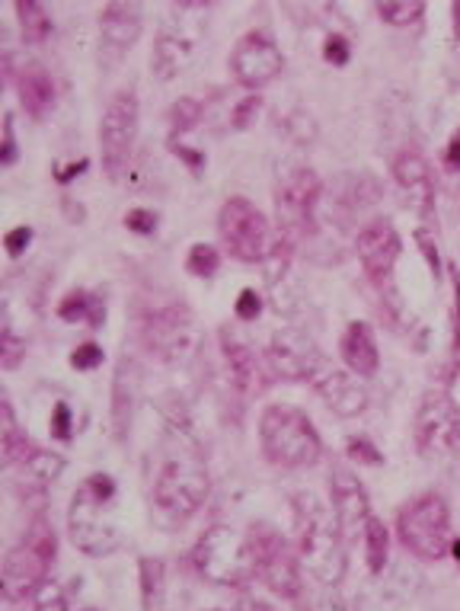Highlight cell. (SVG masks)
Instances as JSON below:
<instances>
[{
	"instance_id": "603a6c76",
	"label": "cell",
	"mask_w": 460,
	"mask_h": 611,
	"mask_svg": "<svg viewBox=\"0 0 460 611\" xmlns=\"http://www.w3.org/2000/svg\"><path fill=\"white\" fill-rule=\"evenodd\" d=\"M342 362L349 365V372L358 378H371L381 365V352H377V340H374V330L365 324V320H355V324L345 327L342 333Z\"/></svg>"
},
{
	"instance_id": "7dc6e473",
	"label": "cell",
	"mask_w": 460,
	"mask_h": 611,
	"mask_svg": "<svg viewBox=\"0 0 460 611\" xmlns=\"http://www.w3.org/2000/svg\"><path fill=\"white\" fill-rule=\"evenodd\" d=\"M419 244H422L425 260H429V266H432V272H435V279H438V250H435V244H429V237H425L422 231H419Z\"/></svg>"
},
{
	"instance_id": "7402d4cb",
	"label": "cell",
	"mask_w": 460,
	"mask_h": 611,
	"mask_svg": "<svg viewBox=\"0 0 460 611\" xmlns=\"http://www.w3.org/2000/svg\"><path fill=\"white\" fill-rule=\"evenodd\" d=\"M393 180H397L403 199L413 205L419 218H432L435 212V176L425 157L416 151H403L393 160Z\"/></svg>"
},
{
	"instance_id": "f546056e",
	"label": "cell",
	"mask_w": 460,
	"mask_h": 611,
	"mask_svg": "<svg viewBox=\"0 0 460 611\" xmlns=\"http://www.w3.org/2000/svg\"><path fill=\"white\" fill-rule=\"evenodd\" d=\"M422 13H425V4H419V0H387V4H377V16L397 29L419 23Z\"/></svg>"
},
{
	"instance_id": "5bb4252c",
	"label": "cell",
	"mask_w": 460,
	"mask_h": 611,
	"mask_svg": "<svg viewBox=\"0 0 460 611\" xmlns=\"http://www.w3.org/2000/svg\"><path fill=\"white\" fill-rule=\"evenodd\" d=\"M230 71H234L240 87L259 90L285 71V58L278 52L275 39L256 29V32H246L234 45V52H230Z\"/></svg>"
},
{
	"instance_id": "4316f807",
	"label": "cell",
	"mask_w": 460,
	"mask_h": 611,
	"mask_svg": "<svg viewBox=\"0 0 460 611\" xmlns=\"http://www.w3.org/2000/svg\"><path fill=\"white\" fill-rule=\"evenodd\" d=\"M13 10L20 16V32L26 45H42L52 36V16H48L39 0H16Z\"/></svg>"
},
{
	"instance_id": "7a4b0ae2",
	"label": "cell",
	"mask_w": 460,
	"mask_h": 611,
	"mask_svg": "<svg viewBox=\"0 0 460 611\" xmlns=\"http://www.w3.org/2000/svg\"><path fill=\"white\" fill-rule=\"evenodd\" d=\"M115 506V480L109 474H90L71 500L68 512V532L77 551L90 557H106L119 551L122 535L119 525L112 522Z\"/></svg>"
},
{
	"instance_id": "d590c367",
	"label": "cell",
	"mask_w": 460,
	"mask_h": 611,
	"mask_svg": "<svg viewBox=\"0 0 460 611\" xmlns=\"http://www.w3.org/2000/svg\"><path fill=\"white\" fill-rule=\"evenodd\" d=\"M125 228H131L135 234H154L157 231V215L147 212V208H131L125 215Z\"/></svg>"
},
{
	"instance_id": "b9f144b4",
	"label": "cell",
	"mask_w": 460,
	"mask_h": 611,
	"mask_svg": "<svg viewBox=\"0 0 460 611\" xmlns=\"http://www.w3.org/2000/svg\"><path fill=\"white\" fill-rule=\"evenodd\" d=\"M16 160V138H13V116H4V148H0V164L10 167Z\"/></svg>"
},
{
	"instance_id": "7bdbcfd3",
	"label": "cell",
	"mask_w": 460,
	"mask_h": 611,
	"mask_svg": "<svg viewBox=\"0 0 460 611\" xmlns=\"http://www.w3.org/2000/svg\"><path fill=\"white\" fill-rule=\"evenodd\" d=\"M29 240H32V231L29 228H13L7 237H4V247L10 256H20L26 247H29Z\"/></svg>"
},
{
	"instance_id": "836d02e7",
	"label": "cell",
	"mask_w": 460,
	"mask_h": 611,
	"mask_svg": "<svg viewBox=\"0 0 460 611\" xmlns=\"http://www.w3.org/2000/svg\"><path fill=\"white\" fill-rule=\"evenodd\" d=\"M199 119H202V103L192 100V96H183V100L173 103V109H170L173 132H192V128L199 125Z\"/></svg>"
},
{
	"instance_id": "74e56055",
	"label": "cell",
	"mask_w": 460,
	"mask_h": 611,
	"mask_svg": "<svg viewBox=\"0 0 460 611\" xmlns=\"http://www.w3.org/2000/svg\"><path fill=\"white\" fill-rule=\"evenodd\" d=\"M345 452H349L361 464H381L384 461L381 452H377V448L368 439H349V442H345Z\"/></svg>"
},
{
	"instance_id": "e0dca14e",
	"label": "cell",
	"mask_w": 460,
	"mask_h": 611,
	"mask_svg": "<svg viewBox=\"0 0 460 611\" xmlns=\"http://www.w3.org/2000/svg\"><path fill=\"white\" fill-rule=\"evenodd\" d=\"M307 381H310V388L323 397V404L330 407L336 416H342V420H352V416H358L368 407V391L326 356L317 362L314 375H310Z\"/></svg>"
},
{
	"instance_id": "e575fe53",
	"label": "cell",
	"mask_w": 460,
	"mask_h": 611,
	"mask_svg": "<svg viewBox=\"0 0 460 611\" xmlns=\"http://www.w3.org/2000/svg\"><path fill=\"white\" fill-rule=\"evenodd\" d=\"M23 356H26V343L10 327H4V333H0V365H4L7 372H13V368L23 362Z\"/></svg>"
},
{
	"instance_id": "3957f363",
	"label": "cell",
	"mask_w": 460,
	"mask_h": 611,
	"mask_svg": "<svg viewBox=\"0 0 460 611\" xmlns=\"http://www.w3.org/2000/svg\"><path fill=\"white\" fill-rule=\"evenodd\" d=\"M259 442L266 458L282 468H310L323 455V442L310 416L291 404H272L262 410Z\"/></svg>"
},
{
	"instance_id": "4fadbf2b",
	"label": "cell",
	"mask_w": 460,
	"mask_h": 611,
	"mask_svg": "<svg viewBox=\"0 0 460 611\" xmlns=\"http://www.w3.org/2000/svg\"><path fill=\"white\" fill-rule=\"evenodd\" d=\"M141 340L144 346L157 352L163 359H186L189 352L195 349V320L192 314L183 308V304H160V308H147L141 317Z\"/></svg>"
},
{
	"instance_id": "6da1fadb",
	"label": "cell",
	"mask_w": 460,
	"mask_h": 611,
	"mask_svg": "<svg viewBox=\"0 0 460 611\" xmlns=\"http://www.w3.org/2000/svg\"><path fill=\"white\" fill-rule=\"evenodd\" d=\"M294 541L298 557L323 586H339L345 576V535L330 506L320 503L314 493L294 496Z\"/></svg>"
},
{
	"instance_id": "277c9868",
	"label": "cell",
	"mask_w": 460,
	"mask_h": 611,
	"mask_svg": "<svg viewBox=\"0 0 460 611\" xmlns=\"http://www.w3.org/2000/svg\"><path fill=\"white\" fill-rule=\"evenodd\" d=\"M192 564L208 583L243 589L253 583L256 576V557L250 535H240L230 525H211L199 538L192 551Z\"/></svg>"
},
{
	"instance_id": "83f0119b",
	"label": "cell",
	"mask_w": 460,
	"mask_h": 611,
	"mask_svg": "<svg viewBox=\"0 0 460 611\" xmlns=\"http://www.w3.org/2000/svg\"><path fill=\"white\" fill-rule=\"evenodd\" d=\"M138 576H141V605H144V611H160L163 583H167V570H163V560H157V557H141Z\"/></svg>"
},
{
	"instance_id": "1f68e13d",
	"label": "cell",
	"mask_w": 460,
	"mask_h": 611,
	"mask_svg": "<svg viewBox=\"0 0 460 611\" xmlns=\"http://www.w3.org/2000/svg\"><path fill=\"white\" fill-rule=\"evenodd\" d=\"M451 285H454V311H451V365H448V378L460 372V269L451 266Z\"/></svg>"
},
{
	"instance_id": "8d00e7d4",
	"label": "cell",
	"mask_w": 460,
	"mask_h": 611,
	"mask_svg": "<svg viewBox=\"0 0 460 611\" xmlns=\"http://www.w3.org/2000/svg\"><path fill=\"white\" fill-rule=\"evenodd\" d=\"M100 362H103V349L96 346V343L77 346V349H74V356H71V365L80 368V372H90V368H96Z\"/></svg>"
},
{
	"instance_id": "ee69618b",
	"label": "cell",
	"mask_w": 460,
	"mask_h": 611,
	"mask_svg": "<svg viewBox=\"0 0 460 611\" xmlns=\"http://www.w3.org/2000/svg\"><path fill=\"white\" fill-rule=\"evenodd\" d=\"M256 112H259V96H246V100L234 109V116H230V119H234L237 128H246V125H250V119L256 116Z\"/></svg>"
},
{
	"instance_id": "f1b7e54d",
	"label": "cell",
	"mask_w": 460,
	"mask_h": 611,
	"mask_svg": "<svg viewBox=\"0 0 460 611\" xmlns=\"http://www.w3.org/2000/svg\"><path fill=\"white\" fill-rule=\"evenodd\" d=\"M365 551H368V567L371 573H381L387 567V557H390V535L381 519H368L365 525Z\"/></svg>"
},
{
	"instance_id": "f907efd6",
	"label": "cell",
	"mask_w": 460,
	"mask_h": 611,
	"mask_svg": "<svg viewBox=\"0 0 460 611\" xmlns=\"http://www.w3.org/2000/svg\"><path fill=\"white\" fill-rule=\"evenodd\" d=\"M451 551H454V557L460 560V541H454V544H451Z\"/></svg>"
},
{
	"instance_id": "8fae6325",
	"label": "cell",
	"mask_w": 460,
	"mask_h": 611,
	"mask_svg": "<svg viewBox=\"0 0 460 611\" xmlns=\"http://www.w3.org/2000/svg\"><path fill=\"white\" fill-rule=\"evenodd\" d=\"M278 224L282 237H307L317 228V205H320V176L310 167H291L278 176L275 186Z\"/></svg>"
},
{
	"instance_id": "f6af8a7d",
	"label": "cell",
	"mask_w": 460,
	"mask_h": 611,
	"mask_svg": "<svg viewBox=\"0 0 460 611\" xmlns=\"http://www.w3.org/2000/svg\"><path fill=\"white\" fill-rule=\"evenodd\" d=\"M52 432H55V439H68L71 436V410L58 404L55 413H52Z\"/></svg>"
},
{
	"instance_id": "5b68a950",
	"label": "cell",
	"mask_w": 460,
	"mask_h": 611,
	"mask_svg": "<svg viewBox=\"0 0 460 611\" xmlns=\"http://www.w3.org/2000/svg\"><path fill=\"white\" fill-rule=\"evenodd\" d=\"M58 554V538L55 528L45 519H36L29 525V532L20 544H13L4 557V567H0V586H4V596L10 602H20L42 592L45 576L55 564Z\"/></svg>"
},
{
	"instance_id": "d6a6232c",
	"label": "cell",
	"mask_w": 460,
	"mask_h": 611,
	"mask_svg": "<svg viewBox=\"0 0 460 611\" xmlns=\"http://www.w3.org/2000/svg\"><path fill=\"white\" fill-rule=\"evenodd\" d=\"M90 311H93L96 317H103V314H100V304H96L87 292H71L68 298H64V301L58 304L61 320H71V324H77V320H84Z\"/></svg>"
},
{
	"instance_id": "52a82bcc",
	"label": "cell",
	"mask_w": 460,
	"mask_h": 611,
	"mask_svg": "<svg viewBox=\"0 0 460 611\" xmlns=\"http://www.w3.org/2000/svg\"><path fill=\"white\" fill-rule=\"evenodd\" d=\"M397 535L400 544L416 554L425 564L445 560L451 551V509L441 493H419L416 500H409L400 509L397 519Z\"/></svg>"
},
{
	"instance_id": "60d3db41",
	"label": "cell",
	"mask_w": 460,
	"mask_h": 611,
	"mask_svg": "<svg viewBox=\"0 0 460 611\" xmlns=\"http://www.w3.org/2000/svg\"><path fill=\"white\" fill-rule=\"evenodd\" d=\"M323 58L336 64V68H342V64L349 61V42H345L342 36H330L326 39V48H323Z\"/></svg>"
},
{
	"instance_id": "9c48e42d",
	"label": "cell",
	"mask_w": 460,
	"mask_h": 611,
	"mask_svg": "<svg viewBox=\"0 0 460 611\" xmlns=\"http://www.w3.org/2000/svg\"><path fill=\"white\" fill-rule=\"evenodd\" d=\"M218 234L230 256H237L240 263H266L272 253V237H269V221L259 208L234 196L227 199L221 215H218Z\"/></svg>"
},
{
	"instance_id": "ffe728a7",
	"label": "cell",
	"mask_w": 460,
	"mask_h": 611,
	"mask_svg": "<svg viewBox=\"0 0 460 611\" xmlns=\"http://www.w3.org/2000/svg\"><path fill=\"white\" fill-rule=\"evenodd\" d=\"M330 500H333V516L342 528L345 541L355 538L358 532L365 535V525L371 519V503H368L365 487H361L349 471H342V468L330 471Z\"/></svg>"
},
{
	"instance_id": "9a60e30c",
	"label": "cell",
	"mask_w": 460,
	"mask_h": 611,
	"mask_svg": "<svg viewBox=\"0 0 460 611\" xmlns=\"http://www.w3.org/2000/svg\"><path fill=\"white\" fill-rule=\"evenodd\" d=\"M144 29V13L141 4H131V0H112L103 7L100 16V64L106 71H112L119 64L131 45L141 39Z\"/></svg>"
},
{
	"instance_id": "cb8c5ba5",
	"label": "cell",
	"mask_w": 460,
	"mask_h": 611,
	"mask_svg": "<svg viewBox=\"0 0 460 611\" xmlns=\"http://www.w3.org/2000/svg\"><path fill=\"white\" fill-rule=\"evenodd\" d=\"M13 84H16V93H20V103L29 116L42 119L48 109L55 103V84L52 77H48L45 68L39 64H23L20 74H13Z\"/></svg>"
},
{
	"instance_id": "ba28073f",
	"label": "cell",
	"mask_w": 460,
	"mask_h": 611,
	"mask_svg": "<svg viewBox=\"0 0 460 611\" xmlns=\"http://www.w3.org/2000/svg\"><path fill=\"white\" fill-rule=\"evenodd\" d=\"M250 544H253L259 580L266 583L275 596L298 602L304 596V580H301V557L291 551V544L266 522L250 528Z\"/></svg>"
},
{
	"instance_id": "7c38bea8",
	"label": "cell",
	"mask_w": 460,
	"mask_h": 611,
	"mask_svg": "<svg viewBox=\"0 0 460 611\" xmlns=\"http://www.w3.org/2000/svg\"><path fill=\"white\" fill-rule=\"evenodd\" d=\"M138 96L131 90H119L109 100L103 122H100V148H103V170L119 180L128 167L131 148H135L138 138Z\"/></svg>"
},
{
	"instance_id": "f35d334b",
	"label": "cell",
	"mask_w": 460,
	"mask_h": 611,
	"mask_svg": "<svg viewBox=\"0 0 460 611\" xmlns=\"http://www.w3.org/2000/svg\"><path fill=\"white\" fill-rule=\"evenodd\" d=\"M36 611H68V599H64V592L58 586H42Z\"/></svg>"
},
{
	"instance_id": "44dd1931",
	"label": "cell",
	"mask_w": 460,
	"mask_h": 611,
	"mask_svg": "<svg viewBox=\"0 0 460 611\" xmlns=\"http://www.w3.org/2000/svg\"><path fill=\"white\" fill-rule=\"evenodd\" d=\"M199 26H179L173 20H167V26L160 29L154 55H151V68L160 80H173L183 74L189 64L195 61V52H199Z\"/></svg>"
},
{
	"instance_id": "ab89813d",
	"label": "cell",
	"mask_w": 460,
	"mask_h": 611,
	"mask_svg": "<svg viewBox=\"0 0 460 611\" xmlns=\"http://www.w3.org/2000/svg\"><path fill=\"white\" fill-rule=\"evenodd\" d=\"M259 311H262L259 295L253 292V288H243L240 298H237V317H240V320H256Z\"/></svg>"
},
{
	"instance_id": "816d5d0a",
	"label": "cell",
	"mask_w": 460,
	"mask_h": 611,
	"mask_svg": "<svg viewBox=\"0 0 460 611\" xmlns=\"http://www.w3.org/2000/svg\"><path fill=\"white\" fill-rule=\"evenodd\" d=\"M84 611H100V608H84Z\"/></svg>"
},
{
	"instance_id": "bcb514c9",
	"label": "cell",
	"mask_w": 460,
	"mask_h": 611,
	"mask_svg": "<svg viewBox=\"0 0 460 611\" xmlns=\"http://www.w3.org/2000/svg\"><path fill=\"white\" fill-rule=\"evenodd\" d=\"M445 164H448V170H460V132H457V135L451 138V144H448Z\"/></svg>"
},
{
	"instance_id": "c3c4849f",
	"label": "cell",
	"mask_w": 460,
	"mask_h": 611,
	"mask_svg": "<svg viewBox=\"0 0 460 611\" xmlns=\"http://www.w3.org/2000/svg\"><path fill=\"white\" fill-rule=\"evenodd\" d=\"M80 170H87V160H80V164H71L68 170H61L58 180H61V183H68V180H74V176H77Z\"/></svg>"
},
{
	"instance_id": "681fc988",
	"label": "cell",
	"mask_w": 460,
	"mask_h": 611,
	"mask_svg": "<svg viewBox=\"0 0 460 611\" xmlns=\"http://www.w3.org/2000/svg\"><path fill=\"white\" fill-rule=\"evenodd\" d=\"M454 32L460 36V4H454Z\"/></svg>"
},
{
	"instance_id": "d4e9b609",
	"label": "cell",
	"mask_w": 460,
	"mask_h": 611,
	"mask_svg": "<svg viewBox=\"0 0 460 611\" xmlns=\"http://www.w3.org/2000/svg\"><path fill=\"white\" fill-rule=\"evenodd\" d=\"M0 452H4V464L7 468H26V464L36 458L42 448H36L29 439H26V432H20V426H16L13 420V407H10V400L4 397L0 400Z\"/></svg>"
},
{
	"instance_id": "4dcf8cb0",
	"label": "cell",
	"mask_w": 460,
	"mask_h": 611,
	"mask_svg": "<svg viewBox=\"0 0 460 611\" xmlns=\"http://www.w3.org/2000/svg\"><path fill=\"white\" fill-rule=\"evenodd\" d=\"M221 266V253L215 247H208V244H195L189 250V260H186V269L192 272V276H199V279H211L218 272Z\"/></svg>"
},
{
	"instance_id": "ac0fdd59",
	"label": "cell",
	"mask_w": 460,
	"mask_h": 611,
	"mask_svg": "<svg viewBox=\"0 0 460 611\" xmlns=\"http://www.w3.org/2000/svg\"><path fill=\"white\" fill-rule=\"evenodd\" d=\"M266 359H269L272 375L285 378V381H307L314 375L317 362L323 359V352L301 330H282L272 336Z\"/></svg>"
},
{
	"instance_id": "2e32d148",
	"label": "cell",
	"mask_w": 460,
	"mask_h": 611,
	"mask_svg": "<svg viewBox=\"0 0 460 611\" xmlns=\"http://www.w3.org/2000/svg\"><path fill=\"white\" fill-rule=\"evenodd\" d=\"M355 250H358L361 266H365V272H368V279L374 285H387L393 279V269H397L403 244H400L397 228H393L387 218H377L368 224V228L358 231Z\"/></svg>"
},
{
	"instance_id": "8992f818",
	"label": "cell",
	"mask_w": 460,
	"mask_h": 611,
	"mask_svg": "<svg viewBox=\"0 0 460 611\" xmlns=\"http://www.w3.org/2000/svg\"><path fill=\"white\" fill-rule=\"evenodd\" d=\"M208 468L195 448H173L163 455L154 480V503L170 516H192L208 500Z\"/></svg>"
},
{
	"instance_id": "484cf974",
	"label": "cell",
	"mask_w": 460,
	"mask_h": 611,
	"mask_svg": "<svg viewBox=\"0 0 460 611\" xmlns=\"http://www.w3.org/2000/svg\"><path fill=\"white\" fill-rule=\"evenodd\" d=\"M135 388H138V368L135 362H119L112 381V426L119 432V439H125V432L131 429V404H135Z\"/></svg>"
},
{
	"instance_id": "d6986e66",
	"label": "cell",
	"mask_w": 460,
	"mask_h": 611,
	"mask_svg": "<svg viewBox=\"0 0 460 611\" xmlns=\"http://www.w3.org/2000/svg\"><path fill=\"white\" fill-rule=\"evenodd\" d=\"M221 349H224V362L230 368V378H234V384L246 397H256L272 384L269 359H262L259 352L250 343H243L237 333L221 330Z\"/></svg>"
},
{
	"instance_id": "30bf717a",
	"label": "cell",
	"mask_w": 460,
	"mask_h": 611,
	"mask_svg": "<svg viewBox=\"0 0 460 611\" xmlns=\"http://www.w3.org/2000/svg\"><path fill=\"white\" fill-rule=\"evenodd\" d=\"M416 448L425 458L451 461L460 455V407L448 391H429L416 410Z\"/></svg>"
}]
</instances>
